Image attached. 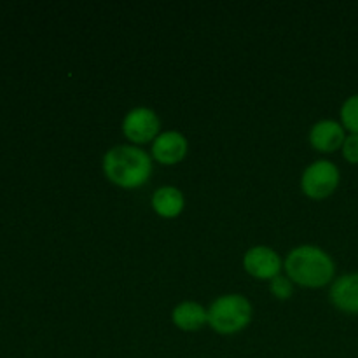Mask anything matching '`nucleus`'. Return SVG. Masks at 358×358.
<instances>
[{"instance_id": "7", "label": "nucleus", "mask_w": 358, "mask_h": 358, "mask_svg": "<svg viewBox=\"0 0 358 358\" xmlns=\"http://www.w3.org/2000/svg\"><path fill=\"white\" fill-rule=\"evenodd\" d=\"M189 152V142L184 133L177 129L159 133L150 147V156L154 161L164 166H173V164L182 163Z\"/></svg>"}, {"instance_id": "3", "label": "nucleus", "mask_w": 358, "mask_h": 358, "mask_svg": "<svg viewBox=\"0 0 358 358\" xmlns=\"http://www.w3.org/2000/svg\"><path fill=\"white\" fill-rule=\"evenodd\" d=\"M254 308L241 294H224L208 308V325L220 336H233L250 325Z\"/></svg>"}, {"instance_id": "1", "label": "nucleus", "mask_w": 358, "mask_h": 358, "mask_svg": "<svg viewBox=\"0 0 358 358\" xmlns=\"http://www.w3.org/2000/svg\"><path fill=\"white\" fill-rule=\"evenodd\" d=\"M101 168L110 184L133 191L140 189L152 177V156L138 145H115L105 152Z\"/></svg>"}, {"instance_id": "9", "label": "nucleus", "mask_w": 358, "mask_h": 358, "mask_svg": "<svg viewBox=\"0 0 358 358\" xmlns=\"http://www.w3.org/2000/svg\"><path fill=\"white\" fill-rule=\"evenodd\" d=\"M331 304L346 315H358V269L338 276L329 290Z\"/></svg>"}, {"instance_id": "11", "label": "nucleus", "mask_w": 358, "mask_h": 358, "mask_svg": "<svg viewBox=\"0 0 358 358\" xmlns=\"http://www.w3.org/2000/svg\"><path fill=\"white\" fill-rule=\"evenodd\" d=\"M150 206L163 219H177L185 208V196L175 185H163L154 191Z\"/></svg>"}, {"instance_id": "8", "label": "nucleus", "mask_w": 358, "mask_h": 358, "mask_svg": "<svg viewBox=\"0 0 358 358\" xmlns=\"http://www.w3.org/2000/svg\"><path fill=\"white\" fill-rule=\"evenodd\" d=\"M346 129L343 128L341 121L334 119H322L317 121L310 129V145L318 152H336L341 150L346 140Z\"/></svg>"}, {"instance_id": "4", "label": "nucleus", "mask_w": 358, "mask_h": 358, "mask_svg": "<svg viewBox=\"0 0 358 358\" xmlns=\"http://www.w3.org/2000/svg\"><path fill=\"white\" fill-rule=\"evenodd\" d=\"M341 184V171L338 164L329 159H317L303 171L301 191L313 201H324L338 191Z\"/></svg>"}, {"instance_id": "5", "label": "nucleus", "mask_w": 358, "mask_h": 358, "mask_svg": "<svg viewBox=\"0 0 358 358\" xmlns=\"http://www.w3.org/2000/svg\"><path fill=\"white\" fill-rule=\"evenodd\" d=\"M161 119L152 108L135 107L122 119V135L131 142V145L152 143L159 136Z\"/></svg>"}, {"instance_id": "10", "label": "nucleus", "mask_w": 358, "mask_h": 358, "mask_svg": "<svg viewBox=\"0 0 358 358\" xmlns=\"http://www.w3.org/2000/svg\"><path fill=\"white\" fill-rule=\"evenodd\" d=\"M171 322L180 331L196 332L208 325V310L196 301H184L173 308Z\"/></svg>"}, {"instance_id": "6", "label": "nucleus", "mask_w": 358, "mask_h": 358, "mask_svg": "<svg viewBox=\"0 0 358 358\" xmlns=\"http://www.w3.org/2000/svg\"><path fill=\"white\" fill-rule=\"evenodd\" d=\"M243 269L255 280H268L280 276L283 269V261L278 252L273 250L266 245H257L245 252L243 255Z\"/></svg>"}, {"instance_id": "12", "label": "nucleus", "mask_w": 358, "mask_h": 358, "mask_svg": "<svg viewBox=\"0 0 358 358\" xmlns=\"http://www.w3.org/2000/svg\"><path fill=\"white\" fill-rule=\"evenodd\" d=\"M343 128L352 135H358V93L346 98L339 110Z\"/></svg>"}, {"instance_id": "14", "label": "nucleus", "mask_w": 358, "mask_h": 358, "mask_svg": "<svg viewBox=\"0 0 358 358\" xmlns=\"http://www.w3.org/2000/svg\"><path fill=\"white\" fill-rule=\"evenodd\" d=\"M341 154L346 163L358 164V135L348 133V136H346L345 143L341 147Z\"/></svg>"}, {"instance_id": "13", "label": "nucleus", "mask_w": 358, "mask_h": 358, "mask_svg": "<svg viewBox=\"0 0 358 358\" xmlns=\"http://www.w3.org/2000/svg\"><path fill=\"white\" fill-rule=\"evenodd\" d=\"M269 290H271L273 297L278 301H287L294 296V283L290 282L289 276H276L269 282Z\"/></svg>"}, {"instance_id": "2", "label": "nucleus", "mask_w": 358, "mask_h": 358, "mask_svg": "<svg viewBox=\"0 0 358 358\" xmlns=\"http://www.w3.org/2000/svg\"><path fill=\"white\" fill-rule=\"evenodd\" d=\"M290 282L306 289H322L336 280V262L329 252L317 245L292 248L283 262Z\"/></svg>"}]
</instances>
